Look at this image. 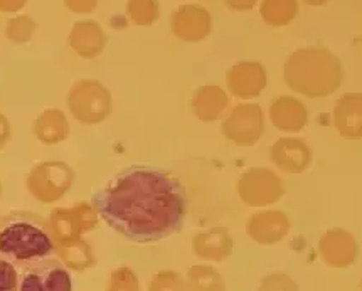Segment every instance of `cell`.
Masks as SVG:
<instances>
[{"mask_svg": "<svg viewBox=\"0 0 362 291\" xmlns=\"http://www.w3.org/2000/svg\"><path fill=\"white\" fill-rule=\"evenodd\" d=\"M91 204L125 239L153 244L180 231L189 199L172 172L153 165H128L93 194Z\"/></svg>", "mask_w": 362, "mask_h": 291, "instance_id": "1", "label": "cell"}, {"mask_svg": "<svg viewBox=\"0 0 362 291\" xmlns=\"http://www.w3.org/2000/svg\"><path fill=\"white\" fill-rule=\"evenodd\" d=\"M54 253L51 226L42 215L14 210L0 218V259L19 270L30 263L52 258Z\"/></svg>", "mask_w": 362, "mask_h": 291, "instance_id": "2", "label": "cell"}, {"mask_svg": "<svg viewBox=\"0 0 362 291\" xmlns=\"http://www.w3.org/2000/svg\"><path fill=\"white\" fill-rule=\"evenodd\" d=\"M286 74H288V81H293L297 86L305 83L308 88H329L337 83L339 64L325 51H298L290 59Z\"/></svg>", "mask_w": 362, "mask_h": 291, "instance_id": "3", "label": "cell"}, {"mask_svg": "<svg viewBox=\"0 0 362 291\" xmlns=\"http://www.w3.org/2000/svg\"><path fill=\"white\" fill-rule=\"evenodd\" d=\"M19 291H73L69 271L59 259L46 258L17 270Z\"/></svg>", "mask_w": 362, "mask_h": 291, "instance_id": "4", "label": "cell"}, {"mask_svg": "<svg viewBox=\"0 0 362 291\" xmlns=\"http://www.w3.org/2000/svg\"><path fill=\"white\" fill-rule=\"evenodd\" d=\"M175 32L187 41H197L204 37L209 30V16L202 8L184 7L175 14L174 19Z\"/></svg>", "mask_w": 362, "mask_h": 291, "instance_id": "5", "label": "cell"}, {"mask_svg": "<svg viewBox=\"0 0 362 291\" xmlns=\"http://www.w3.org/2000/svg\"><path fill=\"white\" fill-rule=\"evenodd\" d=\"M71 41L79 54L83 56H95L101 49V46H103V36H101L98 25L95 22L78 24L73 32Z\"/></svg>", "mask_w": 362, "mask_h": 291, "instance_id": "6", "label": "cell"}, {"mask_svg": "<svg viewBox=\"0 0 362 291\" xmlns=\"http://www.w3.org/2000/svg\"><path fill=\"white\" fill-rule=\"evenodd\" d=\"M297 4L295 0H267L263 4V17L275 25L288 22L295 16Z\"/></svg>", "mask_w": 362, "mask_h": 291, "instance_id": "7", "label": "cell"}, {"mask_svg": "<svg viewBox=\"0 0 362 291\" xmlns=\"http://www.w3.org/2000/svg\"><path fill=\"white\" fill-rule=\"evenodd\" d=\"M130 12L140 24H148L158 16L157 4L153 0H132Z\"/></svg>", "mask_w": 362, "mask_h": 291, "instance_id": "8", "label": "cell"}, {"mask_svg": "<svg viewBox=\"0 0 362 291\" xmlns=\"http://www.w3.org/2000/svg\"><path fill=\"white\" fill-rule=\"evenodd\" d=\"M0 291H19L17 268L4 259H0Z\"/></svg>", "mask_w": 362, "mask_h": 291, "instance_id": "9", "label": "cell"}, {"mask_svg": "<svg viewBox=\"0 0 362 291\" xmlns=\"http://www.w3.org/2000/svg\"><path fill=\"white\" fill-rule=\"evenodd\" d=\"M68 6L76 12H88L95 6V0H68Z\"/></svg>", "mask_w": 362, "mask_h": 291, "instance_id": "10", "label": "cell"}, {"mask_svg": "<svg viewBox=\"0 0 362 291\" xmlns=\"http://www.w3.org/2000/svg\"><path fill=\"white\" fill-rule=\"evenodd\" d=\"M25 0H0V8L2 11H16L19 8Z\"/></svg>", "mask_w": 362, "mask_h": 291, "instance_id": "11", "label": "cell"}, {"mask_svg": "<svg viewBox=\"0 0 362 291\" xmlns=\"http://www.w3.org/2000/svg\"><path fill=\"white\" fill-rule=\"evenodd\" d=\"M229 6L233 7H238V8H248L253 6L255 0H228Z\"/></svg>", "mask_w": 362, "mask_h": 291, "instance_id": "12", "label": "cell"}, {"mask_svg": "<svg viewBox=\"0 0 362 291\" xmlns=\"http://www.w3.org/2000/svg\"><path fill=\"white\" fill-rule=\"evenodd\" d=\"M308 2H312V4H322V2H325V0H308Z\"/></svg>", "mask_w": 362, "mask_h": 291, "instance_id": "13", "label": "cell"}]
</instances>
